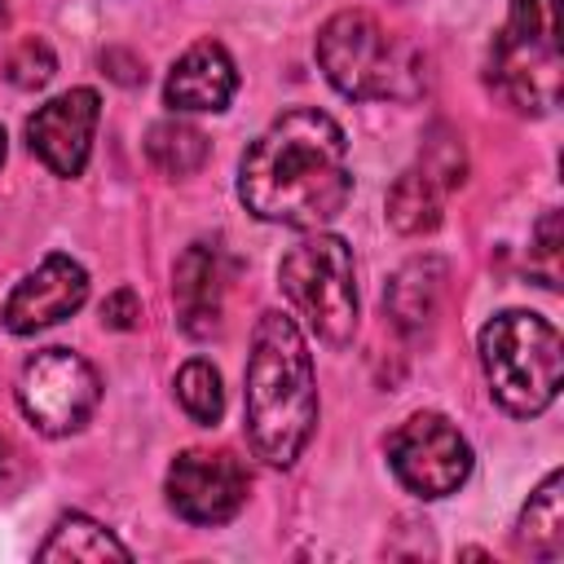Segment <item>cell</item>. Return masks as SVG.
Instances as JSON below:
<instances>
[{"label": "cell", "mask_w": 564, "mask_h": 564, "mask_svg": "<svg viewBox=\"0 0 564 564\" xmlns=\"http://www.w3.org/2000/svg\"><path fill=\"white\" fill-rule=\"evenodd\" d=\"M238 198L264 225L322 229L352 198L344 128L317 106L282 110L238 163Z\"/></svg>", "instance_id": "obj_1"}, {"label": "cell", "mask_w": 564, "mask_h": 564, "mask_svg": "<svg viewBox=\"0 0 564 564\" xmlns=\"http://www.w3.org/2000/svg\"><path fill=\"white\" fill-rule=\"evenodd\" d=\"M247 441L269 467H291L317 427V375L304 330L291 313L269 308L251 330L242 375Z\"/></svg>", "instance_id": "obj_2"}, {"label": "cell", "mask_w": 564, "mask_h": 564, "mask_svg": "<svg viewBox=\"0 0 564 564\" xmlns=\"http://www.w3.org/2000/svg\"><path fill=\"white\" fill-rule=\"evenodd\" d=\"M317 66L352 101H414L427 93V53L366 9H339L317 31Z\"/></svg>", "instance_id": "obj_3"}, {"label": "cell", "mask_w": 564, "mask_h": 564, "mask_svg": "<svg viewBox=\"0 0 564 564\" xmlns=\"http://www.w3.org/2000/svg\"><path fill=\"white\" fill-rule=\"evenodd\" d=\"M480 370L489 397L511 419H538L560 397L564 379V344L560 330L529 308H507L480 326Z\"/></svg>", "instance_id": "obj_4"}, {"label": "cell", "mask_w": 564, "mask_h": 564, "mask_svg": "<svg viewBox=\"0 0 564 564\" xmlns=\"http://www.w3.org/2000/svg\"><path fill=\"white\" fill-rule=\"evenodd\" d=\"M485 84L516 115H551L560 106V0H511L485 57Z\"/></svg>", "instance_id": "obj_5"}, {"label": "cell", "mask_w": 564, "mask_h": 564, "mask_svg": "<svg viewBox=\"0 0 564 564\" xmlns=\"http://www.w3.org/2000/svg\"><path fill=\"white\" fill-rule=\"evenodd\" d=\"M278 286L291 304V313L330 348L352 344L357 335V264L352 247L339 234L308 229L282 264H278Z\"/></svg>", "instance_id": "obj_6"}, {"label": "cell", "mask_w": 564, "mask_h": 564, "mask_svg": "<svg viewBox=\"0 0 564 564\" xmlns=\"http://www.w3.org/2000/svg\"><path fill=\"white\" fill-rule=\"evenodd\" d=\"M18 410L44 436H75L101 405V379L75 348H40L18 370Z\"/></svg>", "instance_id": "obj_7"}, {"label": "cell", "mask_w": 564, "mask_h": 564, "mask_svg": "<svg viewBox=\"0 0 564 564\" xmlns=\"http://www.w3.org/2000/svg\"><path fill=\"white\" fill-rule=\"evenodd\" d=\"M383 449H388V467L401 480V489L423 502L458 494L476 463L467 436L436 410H419L405 423H397Z\"/></svg>", "instance_id": "obj_8"}, {"label": "cell", "mask_w": 564, "mask_h": 564, "mask_svg": "<svg viewBox=\"0 0 564 564\" xmlns=\"http://www.w3.org/2000/svg\"><path fill=\"white\" fill-rule=\"evenodd\" d=\"M251 476L234 449H181L167 467L163 494L185 524H229L247 507Z\"/></svg>", "instance_id": "obj_9"}, {"label": "cell", "mask_w": 564, "mask_h": 564, "mask_svg": "<svg viewBox=\"0 0 564 564\" xmlns=\"http://www.w3.org/2000/svg\"><path fill=\"white\" fill-rule=\"evenodd\" d=\"M101 119V97L97 88H70L57 93L53 101L35 106V115L26 119V145L31 154L62 181L84 176L88 154H93V132Z\"/></svg>", "instance_id": "obj_10"}, {"label": "cell", "mask_w": 564, "mask_h": 564, "mask_svg": "<svg viewBox=\"0 0 564 564\" xmlns=\"http://www.w3.org/2000/svg\"><path fill=\"white\" fill-rule=\"evenodd\" d=\"M88 300V269L66 256V251H48L4 300V330L9 335H35L44 326L66 322L70 313H79Z\"/></svg>", "instance_id": "obj_11"}, {"label": "cell", "mask_w": 564, "mask_h": 564, "mask_svg": "<svg viewBox=\"0 0 564 564\" xmlns=\"http://www.w3.org/2000/svg\"><path fill=\"white\" fill-rule=\"evenodd\" d=\"M172 304L189 339H212L225 317V251L220 242H189L172 264Z\"/></svg>", "instance_id": "obj_12"}, {"label": "cell", "mask_w": 564, "mask_h": 564, "mask_svg": "<svg viewBox=\"0 0 564 564\" xmlns=\"http://www.w3.org/2000/svg\"><path fill=\"white\" fill-rule=\"evenodd\" d=\"M238 93V66L220 40H198L189 44L167 79H163V101L176 115H220Z\"/></svg>", "instance_id": "obj_13"}, {"label": "cell", "mask_w": 564, "mask_h": 564, "mask_svg": "<svg viewBox=\"0 0 564 564\" xmlns=\"http://www.w3.org/2000/svg\"><path fill=\"white\" fill-rule=\"evenodd\" d=\"M445 282H449V269L445 260L436 256H419L410 264H401L383 291V308L392 317V326L410 339L427 335L436 313H441V300H445Z\"/></svg>", "instance_id": "obj_14"}, {"label": "cell", "mask_w": 564, "mask_h": 564, "mask_svg": "<svg viewBox=\"0 0 564 564\" xmlns=\"http://www.w3.org/2000/svg\"><path fill=\"white\" fill-rule=\"evenodd\" d=\"M449 189L454 185L436 167H427L423 159L414 167H405L392 181V189H388V220H392V229L397 234H432L441 225Z\"/></svg>", "instance_id": "obj_15"}, {"label": "cell", "mask_w": 564, "mask_h": 564, "mask_svg": "<svg viewBox=\"0 0 564 564\" xmlns=\"http://www.w3.org/2000/svg\"><path fill=\"white\" fill-rule=\"evenodd\" d=\"M511 542L520 555H533V560H555L564 551V476L560 471H546L542 485L529 494V502L516 516Z\"/></svg>", "instance_id": "obj_16"}, {"label": "cell", "mask_w": 564, "mask_h": 564, "mask_svg": "<svg viewBox=\"0 0 564 564\" xmlns=\"http://www.w3.org/2000/svg\"><path fill=\"white\" fill-rule=\"evenodd\" d=\"M35 555H40L44 564H57V560H70V564H106V560H119V564H128V560H132V551H128L101 520H93V516H84V511L62 516V520L48 529V538L40 542Z\"/></svg>", "instance_id": "obj_17"}, {"label": "cell", "mask_w": 564, "mask_h": 564, "mask_svg": "<svg viewBox=\"0 0 564 564\" xmlns=\"http://www.w3.org/2000/svg\"><path fill=\"white\" fill-rule=\"evenodd\" d=\"M145 159L163 172V176H189L212 159V141L203 128H194L181 115H167L159 123H150L145 132Z\"/></svg>", "instance_id": "obj_18"}, {"label": "cell", "mask_w": 564, "mask_h": 564, "mask_svg": "<svg viewBox=\"0 0 564 564\" xmlns=\"http://www.w3.org/2000/svg\"><path fill=\"white\" fill-rule=\"evenodd\" d=\"M176 401L181 410L198 423V427H216L220 414H225V383H220V370L207 361V357H189L181 370H176Z\"/></svg>", "instance_id": "obj_19"}, {"label": "cell", "mask_w": 564, "mask_h": 564, "mask_svg": "<svg viewBox=\"0 0 564 564\" xmlns=\"http://www.w3.org/2000/svg\"><path fill=\"white\" fill-rule=\"evenodd\" d=\"M53 70H57V57H53V48H48V40H40V35H26V40H18V48L9 53V62H4V75H9V84L13 88H44L48 79H53Z\"/></svg>", "instance_id": "obj_20"}, {"label": "cell", "mask_w": 564, "mask_h": 564, "mask_svg": "<svg viewBox=\"0 0 564 564\" xmlns=\"http://www.w3.org/2000/svg\"><path fill=\"white\" fill-rule=\"evenodd\" d=\"M555 256H560V212H546L533 229V260H546V286H555L560 269H555Z\"/></svg>", "instance_id": "obj_21"}, {"label": "cell", "mask_w": 564, "mask_h": 564, "mask_svg": "<svg viewBox=\"0 0 564 564\" xmlns=\"http://www.w3.org/2000/svg\"><path fill=\"white\" fill-rule=\"evenodd\" d=\"M137 317H141V300H137L132 286H119V291L106 295V304H101V326H110V330H132Z\"/></svg>", "instance_id": "obj_22"}, {"label": "cell", "mask_w": 564, "mask_h": 564, "mask_svg": "<svg viewBox=\"0 0 564 564\" xmlns=\"http://www.w3.org/2000/svg\"><path fill=\"white\" fill-rule=\"evenodd\" d=\"M4 476H9V441L0 436V480H4Z\"/></svg>", "instance_id": "obj_23"}, {"label": "cell", "mask_w": 564, "mask_h": 564, "mask_svg": "<svg viewBox=\"0 0 564 564\" xmlns=\"http://www.w3.org/2000/svg\"><path fill=\"white\" fill-rule=\"evenodd\" d=\"M4 154H9V137H4V128H0V167H4Z\"/></svg>", "instance_id": "obj_24"}, {"label": "cell", "mask_w": 564, "mask_h": 564, "mask_svg": "<svg viewBox=\"0 0 564 564\" xmlns=\"http://www.w3.org/2000/svg\"><path fill=\"white\" fill-rule=\"evenodd\" d=\"M0 26H4V0H0Z\"/></svg>", "instance_id": "obj_25"}]
</instances>
